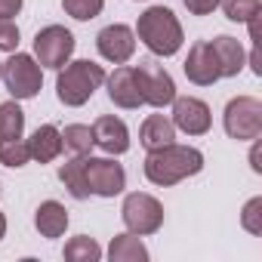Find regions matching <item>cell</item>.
<instances>
[{
    "instance_id": "1",
    "label": "cell",
    "mask_w": 262,
    "mask_h": 262,
    "mask_svg": "<svg viewBox=\"0 0 262 262\" xmlns=\"http://www.w3.org/2000/svg\"><path fill=\"white\" fill-rule=\"evenodd\" d=\"M201 170H204V155L191 145L170 142L164 148L148 151V158H145V179L161 188H170L188 176H198Z\"/></svg>"
},
{
    "instance_id": "2",
    "label": "cell",
    "mask_w": 262,
    "mask_h": 262,
    "mask_svg": "<svg viewBox=\"0 0 262 262\" xmlns=\"http://www.w3.org/2000/svg\"><path fill=\"white\" fill-rule=\"evenodd\" d=\"M136 37L155 56H176L182 47V25L170 7H148L136 22Z\"/></svg>"
},
{
    "instance_id": "3",
    "label": "cell",
    "mask_w": 262,
    "mask_h": 262,
    "mask_svg": "<svg viewBox=\"0 0 262 262\" xmlns=\"http://www.w3.org/2000/svg\"><path fill=\"white\" fill-rule=\"evenodd\" d=\"M105 83V68L90 62V59H77L59 68L56 77V96L62 105L68 108H80L93 99V93Z\"/></svg>"
},
{
    "instance_id": "4",
    "label": "cell",
    "mask_w": 262,
    "mask_h": 262,
    "mask_svg": "<svg viewBox=\"0 0 262 262\" xmlns=\"http://www.w3.org/2000/svg\"><path fill=\"white\" fill-rule=\"evenodd\" d=\"M0 77H4L13 99H34L43 86V68L28 53H13L4 62V74Z\"/></svg>"
},
{
    "instance_id": "5",
    "label": "cell",
    "mask_w": 262,
    "mask_h": 262,
    "mask_svg": "<svg viewBox=\"0 0 262 262\" xmlns=\"http://www.w3.org/2000/svg\"><path fill=\"white\" fill-rule=\"evenodd\" d=\"M222 123H225V133L237 142H250V139H259L262 133V102L253 99V96H237L225 105V114H222Z\"/></svg>"
},
{
    "instance_id": "6",
    "label": "cell",
    "mask_w": 262,
    "mask_h": 262,
    "mask_svg": "<svg viewBox=\"0 0 262 262\" xmlns=\"http://www.w3.org/2000/svg\"><path fill=\"white\" fill-rule=\"evenodd\" d=\"M120 216H123L126 231L145 237V234H155V231L164 225V204H161L158 198L145 194V191H133V194L123 198Z\"/></svg>"
},
{
    "instance_id": "7",
    "label": "cell",
    "mask_w": 262,
    "mask_h": 262,
    "mask_svg": "<svg viewBox=\"0 0 262 262\" xmlns=\"http://www.w3.org/2000/svg\"><path fill=\"white\" fill-rule=\"evenodd\" d=\"M136 71V83H139V96H142V105H151V108H164L176 99V83L170 77V71L151 59L133 65Z\"/></svg>"
},
{
    "instance_id": "8",
    "label": "cell",
    "mask_w": 262,
    "mask_h": 262,
    "mask_svg": "<svg viewBox=\"0 0 262 262\" xmlns=\"http://www.w3.org/2000/svg\"><path fill=\"white\" fill-rule=\"evenodd\" d=\"M74 53V34L65 25H47L34 34V56L40 68H62Z\"/></svg>"
},
{
    "instance_id": "9",
    "label": "cell",
    "mask_w": 262,
    "mask_h": 262,
    "mask_svg": "<svg viewBox=\"0 0 262 262\" xmlns=\"http://www.w3.org/2000/svg\"><path fill=\"white\" fill-rule=\"evenodd\" d=\"M83 173H86V182H90V194L117 198L126 188V173L111 158H90V161L83 158Z\"/></svg>"
},
{
    "instance_id": "10",
    "label": "cell",
    "mask_w": 262,
    "mask_h": 262,
    "mask_svg": "<svg viewBox=\"0 0 262 262\" xmlns=\"http://www.w3.org/2000/svg\"><path fill=\"white\" fill-rule=\"evenodd\" d=\"M96 50H99V56L105 62L123 65V62L133 59V53H136V31L129 25H120V22L108 25V28H102L96 34Z\"/></svg>"
},
{
    "instance_id": "11",
    "label": "cell",
    "mask_w": 262,
    "mask_h": 262,
    "mask_svg": "<svg viewBox=\"0 0 262 262\" xmlns=\"http://www.w3.org/2000/svg\"><path fill=\"white\" fill-rule=\"evenodd\" d=\"M173 126L182 129L188 136H204L210 123H213V114H210V105L194 99V96H176L173 102Z\"/></svg>"
},
{
    "instance_id": "12",
    "label": "cell",
    "mask_w": 262,
    "mask_h": 262,
    "mask_svg": "<svg viewBox=\"0 0 262 262\" xmlns=\"http://www.w3.org/2000/svg\"><path fill=\"white\" fill-rule=\"evenodd\" d=\"M182 71H185V77H188L191 83H198V86H213V83L222 77L210 40H198V43L188 50V59H185Z\"/></svg>"
},
{
    "instance_id": "13",
    "label": "cell",
    "mask_w": 262,
    "mask_h": 262,
    "mask_svg": "<svg viewBox=\"0 0 262 262\" xmlns=\"http://www.w3.org/2000/svg\"><path fill=\"white\" fill-rule=\"evenodd\" d=\"M105 83H108V99H111L117 108L133 111V108L142 105V96H139V83H136L133 65H117L114 74H105Z\"/></svg>"
},
{
    "instance_id": "14",
    "label": "cell",
    "mask_w": 262,
    "mask_h": 262,
    "mask_svg": "<svg viewBox=\"0 0 262 262\" xmlns=\"http://www.w3.org/2000/svg\"><path fill=\"white\" fill-rule=\"evenodd\" d=\"M93 142L108 151V155H123L129 148V129L120 117L114 114H102L96 123H93Z\"/></svg>"
},
{
    "instance_id": "15",
    "label": "cell",
    "mask_w": 262,
    "mask_h": 262,
    "mask_svg": "<svg viewBox=\"0 0 262 262\" xmlns=\"http://www.w3.org/2000/svg\"><path fill=\"white\" fill-rule=\"evenodd\" d=\"M28 155H31V161H37V164L56 161V158L62 155V129L53 126V123L37 126L34 133H31V139H28Z\"/></svg>"
},
{
    "instance_id": "16",
    "label": "cell",
    "mask_w": 262,
    "mask_h": 262,
    "mask_svg": "<svg viewBox=\"0 0 262 262\" xmlns=\"http://www.w3.org/2000/svg\"><path fill=\"white\" fill-rule=\"evenodd\" d=\"M210 47H213V53H216V62H219L222 77H237V74L244 71L247 56H244V47H241V40H237V37L219 34V37H213V40H210Z\"/></svg>"
},
{
    "instance_id": "17",
    "label": "cell",
    "mask_w": 262,
    "mask_h": 262,
    "mask_svg": "<svg viewBox=\"0 0 262 262\" xmlns=\"http://www.w3.org/2000/svg\"><path fill=\"white\" fill-rule=\"evenodd\" d=\"M139 142H142L148 151L176 142V126H173V120H170L167 114H148L145 123H142V129H139Z\"/></svg>"
},
{
    "instance_id": "18",
    "label": "cell",
    "mask_w": 262,
    "mask_h": 262,
    "mask_svg": "<svg viewBox=\"0 0 262 262\" xmlns=\"http://www.w3.org/2000/svg\"><path fill=\"white\" fill-rule=\"evenodd\" d=\"M34 225L43 237H62L68 228V210L59 201H43L34 213Z\"/></svg>"
},
{
    "instance_id": "19",
    "label": "cell",
    "mask_w": 262,
    "mask_h": 262,
    "mask_svg": "<svg viewBox=\"0 0 262 262\" xmlns=\"http://www.w3.org/2000/svg\"><path fill=\"white\" fill-rule=\"evenodd\" d=\"M108 259H111V262H145V259H148V250H145V244H142L139 234L126 231V234L111 237V244H108Z\"/></svg>"
},
{
    "instance_id": "20",
    "label": "cell",
    "mask_w": 262,
    "mask_h": 262,
    "mask_svg": "<svg viewBox=\"0 0 262 262\" xmlns=\"http://www.w3.org/2000/svg\"><path fill=\"white\" fill-rule=\"evenodd\" d=\"M59 179L71 191V198H77V201L90 198V182H86V173H83V158H74V161L62 164L59 167Z\"/></svg>"
},
{
    "instance_id": "21",
    "label": "cell",
    "mask_w": 262,
    "mask_h": 262,
    "mask_svg": "<svg viewBox=\"0 0 262 262\" xmlns=\"http://www.w3.org/2000/svg\"><path fill=\"white\" fill-rule=\"evenodd\" d=\"M25 129V111L19 108V99L0 105V142L7 139H22Z\"/></svg>"
},
{
    "instance_id": "22",
    "label": "cell",
    "mask_w": 262,
    "mask_h": 262,
    "mask_svg": "<svg viewBox=\"0 0 262 262\" xmlns=\"http://www.w3.org/2000/svg\"><path fill=\"white\" fill-rule=\"evenodd\" d=\"M93 126H83V123H71L65 126V133H62V148L71 151L74 158H86L93 151Z\"/></svg>"
},
{
    "instance_id": "23",
    "label": "cell",
    "mask_w": 262,
    "mask_h": 262,
    "mask_svg": "<svg viewBox=\"0 0 262 262\" xmlns=\"http://www.w3.org/2000/svg\"><path fill=\"white\" fill-rule=\"evenodd\" d=\"M62 256H65L68 262H99V259H102V247H99L93 237L77 234V237H71V241L65 244Z\"/></svg>"
},
{
    "instance_id": "24",
    "label": "cell",
    "mask_w": 262,
    "mask_h": 262,
    "mask_svg": "<svg viewBox=\"0 0 262 262\" xmlns=\"http://www.w3.org/2000/svg\"><path fill=\"white\" fill-rule=\"evenodd\" d=\"M219 7H222L225 19H231V22H250V19L259 16L262 0H219Z\"/></svg>"
},
{
    "instance_id": "25",
    "label": "cell",
    "mask_w": 262,
    "mask_h": 262,
    "mask_svg": "<svg viewBox=\"0 0 262 262\" xmlns=\"http://www.w3.org/2000/svg\"><path fill=\"white\" fill-rule=\"evenodd\" d=\"M28 161H31L28 142H22V139H7V142H0V164H4V167L19 170V167H25Z\"/></svg>"
},
{
    "instance_id": "26",
    "label": "cell",
    "mask_w": 262,
    "mask_h": 262,
    "mask_svg": "<svg viewBox=\"0 0 262 262\" xmlns=\"http://www.w3.org/2000/svg\"><path fill=\"white\" fill-rule=\"evenodd\" d=\"M62 7H65V13H68L71 19L90 22V19H96V16L102 13L105 0H62Z\"/></svg>"
},
{
    "instance_id": "27",
    "label": "cell",
    "mask_w": 262,
    "mask_h": 262,
    "mask_svg": "<svg viewBox=\"0 0 262 262\" xmlns=\"http://www.w3.org/2000/svg\"><path fill=\"white\" fill-rule=\"evenodd\" d=\"M241 225H244L250 234H262V198L247 201V207H244V213H241Z\"/></svg>"
},
{
    "instance_id": "28",
    "label": "cell",
    "mask_w": 262,
    "mask_h": 262,
    "mask_svg": "<svg viewBox=\"0 0 262 262\" xmlns=\"http://www.w3.org/2000/svg\"><path fill=\"white\" fill-rule=\"evenodd\" d=\"M19 47V25L13 19H0V50L16 53Z\"/></svg>"
},
{
    "instance_id": "29",
    "label": "cell",
    "mask_w": 262,
    "mask_h": 262,
    "mask_svg": "<svg viewBox=\"0 0 262 262\" xmlns=\"http://www.w3.org/2000/svg\"><path fill=\"white\" fill-rule=\"evenodd\" d=\"M182 4L188 7L191 16H210V13L219 7V0H182Z\"/></svg>"
},
{
    "instance_id": "30",
    "label": "cell",
    "mask_w": 262,
    "mask_h": 262,
    "mask_svg": "<svg viewBox=\"0 0 262 262\" xmlns=\"http://www.w3.org/2000/svg\"><path fill=\"white\" fill-rule=\"evenodd\" d=\"M22 4H25V0H0V19H13V16H19Z\"/></svg>"
},
{
    "instance_id": "31",
    "label": "cell",
    "mask_w": 262,
    "mask_h": 262,
    "mask_svg": "<svg viewBox=\"0 0 262 262\" xmlns=\"http://www.w3.org/2000/svg\"><path fill=\"white\" fill-rule=\"evenodd\" d=\"M250 161H253V170L259 173V170H262V164H259V148H253V151H250Z\"/></svg>"
},
{
    "instance_id": "32",
    "label": "cell",
    "mask_w": 262,
    "mask_h": 262,
    "mask_svg": "<svg viewBox=\"0 0 262 262\" xmlns=\"http://www.w3.org/2000/svg\"><path fill=\"white\" fill-rule=\"evenodd\" d=\"M4 234H7V216L0 213V241H4Z\"/></svg>"
},
{
    "instance_id": "33",
    "label": "cell",
    "mask_w": 262,
    "mask_h": 262,
    "mask_svg": "<svg viewBox=\"0 0 262 262\" xmlns=\"http://www.w3.org/2000/svg\"><path fill=\"white\" fill-rule=\"evenodd\" d=\"M0 74H4V62H0Z\"/></svg>"
}]
</instances>
